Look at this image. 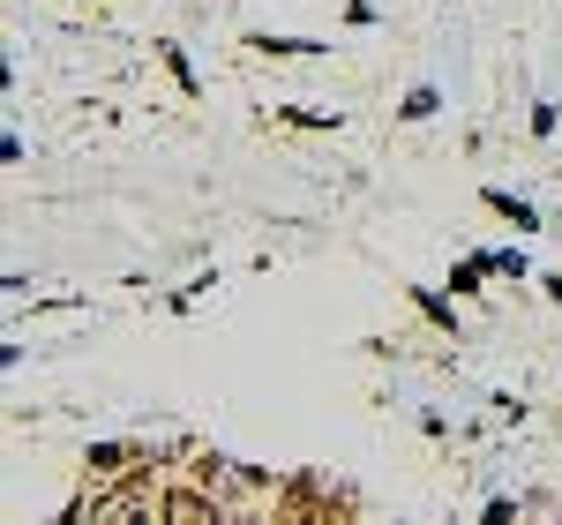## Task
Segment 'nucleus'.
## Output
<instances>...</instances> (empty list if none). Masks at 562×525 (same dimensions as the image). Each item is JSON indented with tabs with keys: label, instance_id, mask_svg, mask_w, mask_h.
<instances>
[{
	"label": "nucleus",
	"instance_id": "3",
	"mask_svg": "<svg viewBox=\"0 0 562 525\" xmlns=\"http://www.w3.org/2000/svg\"><path fill=\"white\" fill-rule=\"evenodd\" d=\"M487 203H495V211H503V219H510V225H532V211H525L518 196H503V188H487Z\"/></svg>",
	"mask_w": 562,
	"mask_h": 525
},
{
	"label": "nucleus",
	"instance_id": "1",
	"mask_svg": "<svg viewBox=\"0 0 562 525\" xmlns=\"http://www.w3.org/2000/svg\"><path fill=\"white\" fill-rule=\"evenodd\" d=\"M166 518L195 525V518H217V503H211V495H166Z\"/></svg>",
	"mask_w": 562,
	"mask_h": 525
},
{
	"label": "nucleus",
	"instance_id": "2",
	"mask_svg": "<svg viewBox=\"0 0 562 525\" xmlns=\"http://www.w3.org/2000/svg\"><path fill=\"white\" fill-rule=\"evenodd\" d=\"M435 105H442V98H435V90H428V83H420V90H413V98H405V105H397V113H405V121H428Z\"/></svg>",
	"mask_w": 562,
	"mask_h": 525
}]
</instances>
